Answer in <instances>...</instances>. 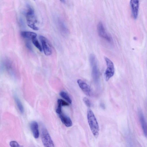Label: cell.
I'll return each instance as SVG.
<instances>
[{
  "label": "cell",
  "instance_id": "cell-2",
  "mask_svg": "<svg viewBox=\"0 0 147 147\" xmlns=\"http://www.w3.org/2000/svg\"><path fill=\"white\" fill-rule=\"evenodd\" d=\"M28 26L32 29L37 30L38 28L36 26L37 20L33 9L30 7H28L26 14Z\"/></svg>",
  "mask_w": 147,
  "mask_h": 147
},
{
  "label": "cell",
  "instance_id": "cell-10",
  "mask_svg": "<svg viewBox=\"0 0 147 147\" xmlns=\"http://www.w3.org/2000/svg\"><path fill=\"white\" fill-rule=\"evenodd\" d=\"M138 115L143 133L144 136L146 137L147 136L146 123L142 111L140 109H139L138 110Z\"/></svg>",
  "mask_w": 147,
  "mask_h": 147
},
{
  "label": "cell",
  "instance_id": "cell-11",
  "mask_svg": "<svg viewBox=\"0 0 147 147\" xmlns=\"http://www.w3.org/2000/svg\"><path fill=\"white\" fill-rule=\"evenodd\" d=\"M30 128L34 137L37 139L39 136L38 123L35 121H32L30 125Z\"/></svg>",
  "mask_w": 147,
  "mask_h": 147
},
{
  "label": "cell",
  "instance_id": "cell-12",
  "mask_svg": "<svg viewBox=\"0 0 147 147\" xmlns=\"http://www.w3.org/2000/svg\"><path fill=\"white\" fill-rule=\"evenodd\" d=\"M59 117L62 123L67 127L72 126V123L70 118L62 113L59 115Z\"/></svg>",
  "mask_w": 147,
  "mask_h": 147
},
{
  "label": "cell",
  "instance_id": "cell-3",
  "mask_svg": "<svg viewBox=\"0 0 147 147\" xmlns=\"http://www.w3.org/2000/svg\"><path fill=\"white\" fill-rule=\"evenodd\" d=\"M89 61L92 69V75L95 82L98 83L99 80V70L96 58L93 54H91L89 57Z\"/></svg>",
  "mask_w": 147,
  "mask_h": 147
},
{
  "label": "cell",
  "instance_id": "cell-17",
  "mask_svg": "<svg viewBox=\"0 0 147 147\" xmlns=\"http://www.w3.org/2000/svg\"><path fill=\"white\" fill-rule=\"evenodd\" d=\"M57 106L56 109V112L58 115L61 114L62 112V107L63 106L61 99H58L57 100Z\"/></svg>",
  "mask_w": 147,
  "mask_h": 147
},
{
  "label": "cell",
  "instance_id": "cell-19",
  "mask_svg": "<svg viewBox=\"0 0 147 147\" xmlns=\"http://www.w3.org/2000/svg\"><path fill=\"white\" fill-rule=\"evenodd\" d=\"M9 145L11 147H22L16 141H11L9 143Z\"/></svg>",
  "mask_w": 147,
  "mask_h": 147
},
{
  "label": "cell",
  "instance_id": "cell-6",
  "mask_svg": "<svg viewBox=\"0 0 147 147\" xmlns=\"http://www.w3.org/2000/svg\"><path fill=\"white\" fill-rule=\"evenodd\" d=\"M39 38L42 44V49L45 55L49 56L52 52V47L49 40L45 36L40 35Z\"/></svg>",
  "mask_w": 147,
  "mask_h": 147
},
{
  "label": "cell",
  "instance_id": "cell-1",
  "mask_svg": "<svg viewBox=\"0 0 147 147\" xmlns=\"http://www.w3.org/2000/svg\"><path fill=\"white\" fill-rule=\"evenodd\" d=\"M87 118L90 130L93 135L97 138L99 135V126L97 119L92 111L88 109L87 111Z\"/></svg>",
  "mask_w": 147,
  "mask_h": 147
},
{
  "label": "cell",
  "instance_id": "cell-14",
  "mask_svg": "<svg viewBox=\"0 0 147 147\" xmlns=\"http://www.w3.org/2000/svg\"><path fill=\"white\" fill-rule=\"evenodd\" d=\"M20 34L23 38L31 40L37 36L36 33L30 31H23L21 32Z\"/></svg>",
  "mask_w": 147,
  "mask_h": 147
},
{
  "label": "cell",
  "instance_id": "cell-5",
  "mask_svg": "<svg viewBox=\"0 0 147 147\" xmlns=\"http://www.w3.org/2000/svg\"><path fill=\"white\" fill-rule=\"evenodd\" d=\"M41 138L45 147H55L53 142L47 130L43 128L41 131Z\"/></svg>",
  "mask_w": 147,
  "mask_h": 147
},
{
  "label": "cell",
  "instance_id": "cell-13",
  "mask_svg": "<svg viewBox=\"0 0 147 147\" xmlns=\"http://www.w3.org/2000/svg\"><path fill=\"white\" fill-rule=\"evenodd\" d=\"M57 25L61 32L63 34L68 33L69 30L62 20L59 18L57 20Z\"/></svg>",
  "mask_w": 147,
  "mask_h": 147
},
{
  "label": "cell",
  "instance_id": "cell-4",
  "mask_svg": "<svg viewBox=\"0 0 147 147\" xmlns=\"http://www.w3.org/2000/svg\"><path fill=\"white\" fill-rule=\"evenodd\" d=\"M107 68L105 72L104 76L105 80L108 81L114 75L115 72L114 66L113 63L109 58L105 57Z\"/></svg>",
  "mask_w": 147,
  "mask_h": 147
},
{
  "label": "cell",
  "instance_id": "cell-15",
  "mask_svg": "<svg viewBox=\"0 0 147 147\" xmlns=\"http://www.w3.org/2000/svg\"><path fill=\"white\" fill-rule=\"evenodd\" d=\"M14 98L15 103L19 111L21 113H23L24 111V109L21 101L16 96H14Z\"/></svg>",
  "mask_w": 147,
  "mask_h": 147
},
{
  "label": "cell",
  "instance_id": "cell-8",
  "mask_svg": "<svg viewBox=\"0 0 147 147\" xmlns=\"http://www.w3.org/2000/svg\"><path fill=\"white\" fill-rule=\"evenodd\" d=\"M139 1L137 0H131L130 5L133 18L136 19L138 15L139 8Z\"/></svg>",
  "mask_w": 147,
  "mask_h": 147
},
{
  "label": "cell",
  "instance_id": "cell-16",
  "mask_svg": "<svg viewBox=\"0 0 147 147\" xmlns=\"http://www.w3.org/2000/svg\"><path fill=\"white\" fill-rule=\"evenodd\" d=\"M60 95L69 104H71L72 100L68 95L64 91H62L59 93Z\"/></svg>",
  "mask_w": 147,
  "mask_h": 147
},
{
  "label": "cell",
  "instance_id": "cell-7",
  "mask_svg": "<svg viewBox=\"0 0 147 147\" xmlns=\"http://www.w3.org/2000/svg\"><path fill=\"white\" fill-rule=\"evenodd\" d=\"M97 31L98 35L101 38L109 42H111L112 38L105 30L102 23L100 22L97 25Z\"/></svg>",
  "mask_w": 147,
  "mask_h": 147
},
{
  "label": "cell",
  "instance_id": "cell-18",
  "mask_svg": "<svg viewBox=\"0 0 147 147\" xmlns=\"http://www.w3.org/2000/svg\"><path fill=\"white\" fill-rule=\"evenodd\" d=\"M32 43L40 51H42V48L38 42L36 38H34L32 40Z\"/></svg>",
  "mask_w": 147,
  "mask_h": 147
},
{
  "label": "cell",
  "instance_id": "cell-20",
  "mask_svg": "<svg viewBox=\"0 0 147 147\" xmlns=\"http://www.w3.org/2000/svg\"><path fill=\"white\" fill-rule=\"evenodd\" d=\"M83 101L86 105L88 107H90L91 103L89 99L86 97H84L83 98Z\"/></svg>",
  "mask_w": 147,
  "mask_h": 147
},
{
  "label": "cell",
  "instance_id": "cell-21",
  "mask_svg": "<svg viewBox=\"0 0 147 147\" xmlns=\"http://www.w3.org/2000/svg\"><path fill=\"white\" fill-rule=\"evenodd\" d=\"M27 47H28V49H29L30 50H32V48H31V46L30 45L28 44V43H27Z\"/></svg>",
  "mask_w": 147,
  "mask_h": 147
},
{
  "label": "cell",
  "instance_id": "cell-9",
  "mask_svg": "<svg viewBox=\"0 0 147 147\" xmlns=\"http://www.w3.org/2000/svg\"><path fill=\"white\" fill-rule=\"evenodd\" d=\"M77 82L80 88L86 95L89 96L91 95V88L87 83L81 79L78 80Z\"/></svg>",
  "mask_w": 147,
  "mask_h": 147
}]
</instances>
